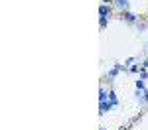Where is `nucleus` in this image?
Returning <instances> with one entry per match:
<instances>
[{
    "mask_svg": "<svg viewBox=\"0 0 148 130\" xmlns=\"http://www.w3.org/2000/svg\"><path fill=\"white\" fill-rule=\"evenodd\" d=\"M121 18H123V20H125L126 24H136V18H138V16H134L132 12L125 10V12H123V14H121Z\"/></svg>",
    "mask_w": 148,
    "mask_h": 130,
    "instance_id": "nucleus-2",
    "label": "nucleus"
},
{
    "mask_svg": "<svg viewBox=\"0 0 148 130\" xmlns=\"http://www.w3.org/2000/svg\"><path fill=\"white\" fill-rule=\"evenodd\" d=\"M109 101H111V103H113V105H114V108L119 106V97H116V93H114L113 89L109 91Z\"/></svg>",
    "mask_w": 148,
    "mask_h": 130,
    "instance_id": "nucleus-7",
    "label": "nucleus"
},
{
    "mask_svg": "<svg viewBox=\"0 0 148 130\" xmlns=\"http://www.w3.org/2000/svg\"><path fill=\"white\" fill-rule=\"evenodd\" d=\"M105 101H109V93L103 87H99V103H105Z\"/></svg>",
    "mask_w": 148,
    "mask_h": 130,
    "instance_id": "nucleus-6",
    "label": "nucleus"
},
{
    "mask_svg": "<svg viewBox=\"0 0 148 130\" xmlns=\"http://www.w3.org/2000/svg\"><path fill=\"white\" fill-rule=\"evenodd\" d=\"M128 71H130V73H140V65H130Z\"/></svg>",
    "mask_w": 148,
    "mask_h": 130,
    "instance_id": "nucleus-9",
    "label": "nucleus"
},
{
    "mask_svg": "<svg viewBox=\"0 0 148 130\" xmlns=\"http://www.w3.org/2000/svg\"><path fill=\"white\" fill-rule=\"evenodd\" d=\"M114 105L111 101H105V103H99V114H105V112H109V110H113Z\"/></svg>",
    "mask_w": 148,
    "mask_h": 130,
    "instance_id": "nucleus-3",
    "label": "nucleus"
},
{
    "mask_svg": "<svg viewBox=\"0 0 148 130\" xmlns=\"http://www.w3.org/2000/svg\"><path fill=\"white\" fill-rule=\"evenodd\" d=\"M107 24H109V18H99V26H101V30L107 26Z\"/></svg>",
    "mask_w": 148,
    "mask_h": 130,
    "instance_id": "nucleus-10",
    "label": "nucleus"
},
{
    "mask_svg": "<svg viewBox=\"0 0 148 130\" xmlns=\"http://www.w3.org/2000/svg\"><path fill=\"white\" fill-rule=\"evenodd\" d=\"M125 69H128V67H126L125 63H114L113 67L109 69V73H107V77H109V79H114V77H116V75L121 73V71H125Z\"/></svg>",
    "mask_w": 148,
    "mask_h": 130,
    "instance_id": "nucleus-1",
    "label": "nucleus"
},
{
    "mask_svg": "<svg viewBox=\"0 0 148 130\" xmlns=\"http://www.w3.org/2000/svg\"><path fill=\"white\" fill-rule=\"evenodd\" d=\"M101 130H107V128H101Z\"/></svg>",
    "mask_w": 148,
    "mask_h": 130,
    "instance_id": "nucleus-13",
    "label": "nucleus"
},
{
    "mask_svg": "<svg viewBox=\"0 0 148 130\" xmlns=\"http://www.w3.org/2000/svg\"><path fill=\"white\" fill-rule=\"evenodd\" d=\"M138 75H140V79H146V77H148V71L140 67V73H138Z\"/></svg>",
    "mask_w": 148,
    "mask_h": 130,
    "instance_id": "nucleus-11",
    "label": "nucleus"
},
{
    "mask_svg": "<svg viewBox=\"0 0 148 130\" xmlns=\"http://www.w3.org/2000/svg\"><path fill=\"white\" fill-rule=\"evenodd\" d=\"M113 4L116 6V8H121L123 12L128 8V0H113Z\"/></svg>",
    "mask_w": 148,
    "mask_h": 130,
    "instance_id": "nucleus-5",
    "label": "nucleus"
},
{
    "mask_svg": "<svg viewBox=\"0 0 148 130\" xmlns=\"http://www.w3.org/2000/svg\"><path fill=\"white\" fill-rule=\"evenodd\" d=\"M140 67H142V69H148V57L142 61V65H140Z\"/></svg>",
    "mask_w": 148,
    "mask_h": 130,
    "instance_id": "nucleus-12",
    "label": "nucleus"
},
{
    "mask_svg": "<svg viewBox=\"0 0 148 130\" xmlns=\"http://www.w3.org/2000/svg\"><path fill=\"white\" fill-rule=\"evenodd\" d=\"M109 14H111V8H109L107 4H101V6H99V16H101V18H109Z\"/></svg>",
    "mask_w": 148,
    "mask_h": 130,
    "instance_id": "nucleus-4",
    "label": "nucleus"
},
{
    "mask_svg": "<svg viewBox=\"0 0 148 130\" xmlns=\"http://www.w3.org/2000/svg\"><path fill=\"white\" fill-rule=\"evenodd\" d=\"M136 89L138 91H144V89H146V87H144V79H138L136 81Z\"/></svg>",
    "mask_w": 148,
    "mask_h": 130,
    "instance_id": "nucleus-8",
    "label": "nucleus"
}]
</instances>
